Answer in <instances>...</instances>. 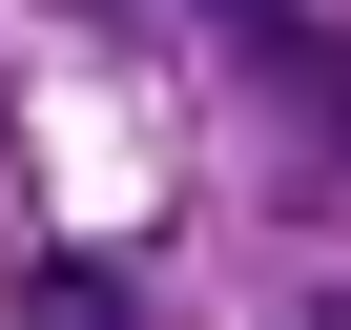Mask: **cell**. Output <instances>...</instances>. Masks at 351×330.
<instances>
[{
	"instance_id": "1",
	"label": "cell",
	"mask_w": 351,
	"mask_h": 330,
	"mask_svg": "<svg viewBox=\"0 0 351 330\" xmlns=\"http://www.w3.org/2000/svg\"><path fill=\"white\" fill-rule=\"evenodd\" d=\"M21 330H124V289H104V268H42V289H21Z\"/></svg>"
}]
</instances>
